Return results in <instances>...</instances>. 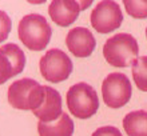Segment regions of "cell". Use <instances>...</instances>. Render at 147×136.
Returning <instances> with one entry per match:
<instances>
[{
	"instance_id": "obj_1",
	"label": "cell",
	"mask_w": 147,
	"mask_h": 136,
	"mask_svg": "<svg viewBox=\"0 0 147 136\" xmlns=\"http://www.w3.org/2000/svg\"><path fill=\"white\" fill-rule=\"evenodd\" d=\"M20 42L31 51H43L50 43L52 29L46 17L39 13L23 16L18 27Z\"/></svg>"
},
{
	"instance_id": "obj_2",
	"label": "cell",
	"mask_w": 147,
	"mask_h": 136,
	"mask_svg": "<svg viewBox=\"0 0 147 136\" xmlns=\"http://www.w3.org/2000/svg\"><path fill=\"white\" fill-rule=\"evenodd\" d=\"M103 55L106 62L112 67L124 68L132 66V63L139 58V46L130 33H116L105 43Z\"/></svg>"
},
{
	"instance_id": "obj_3",
	"label": "cell",
	"mask_w": 147,
	"mask_h": 136,
	"mask_svg": "<svg viewBox=\"0 0 147 136\" xmlns=\"http://www.w3.org/2000/svg\"><path fill=\"white\" fill-rule=\"evenodd\" d=\"M43 99L44 86H40L34 79L16 80L8 88V103L16 109L34 111L40 107Z\"/></svg>"
},
{
	"instance_id": "obj_4",
	"label": "cell",
	"mask_w": 147,
	"mask_h": 136,
	"mask_svg": "<svg viewBox=\"0 0 147 136\" xmlns=\"http://www.w3.org/2000/svg\"><path fill=\"white\" fill-rule=\"evenodd\" d=\"M67 107L78 119H90L99 109L98 93L87 83H76L67 91Z\"/></svg>"
},
{
	"instance_id": "obj_5",
	"label": "cell",
	"mask_w": 147,
	"mask_h": 136,
	"mask_svg": "<svg viewBox=\"0 0 147 136\" xmlns=\"http://www.w3.org/2000/svg\"><path fill=\"white\" fill-rule=\"evenodd\" d=\"M40 74L47 82L60 83L68 79L72 72V62L62 50L52 48L43 55L39 63Z\"/></svg>"
},
{
	"instance_id": "obj_6",
	"label": "cell",
	"mask_w": 147,
	"mask_h": 136,
	"mask_svg": "<svg viewBox=\"0 0 147 136\" xmlns=\"http://www.w3.org/2000/svg\"><path fill=\"white\" fill-rule=\"evenodd\" d=\"M132 87L124 74L112 72L102 83V96L110 108H122L131 99Z\"/></svg>"
},
{
	"instance_id": "obj_7",
	"label": "cell",
	"mask_w": 147,
	"mask_h": 136,
	"mask_svg": "<svg viewBox=\"0 0 147 136\" xmlns=\"http://www.w3.org/2000/svg\"><path fill=\"white\" fill-rule=\"evenodd\" d=\"M91 25L99 33L114 32L123 21V13L119 4L114 0H102L96 4L90 16Z\"/></svg>"
},
{
	"instance_id": "obj_8",
	"label": "cell",
	"mask_w": 147,
	"mask_h": 136,
	"mask_svg": "<svg viewBox=\"0 0 147 136\" xmlns=\"http://www.w3.org/2000/svg\"><path fill=\"white\" fill-rule=\"evenodd\" d=\"M67 48L76 58H88L96 47L92 32L84 27L72 28L66 38Z\"/></svg>"
},
{
	"instance_id": "obj_9",
	"label": "cell",
	"mask_w": 147,
	"mask_h": 136,
	"mask_svg": "<svg viewBox=\"0 0 147 136\" xmlns=\"http://www.w3.org/2000/svg\"><path fill=\"white\" fill-rule=\"evenodd\" d=\"M40 121L50 123L62 115V96L52 87L44 86V99L40 107L32 111Z\"/></svg>"
},
{
	"instance_id": "obj_10",
	"label": "cell",
	"mask_w": 147,
	"mask_h": 136,
	"mask_svg": "<svg viewBox=\"0 0 147 136\" xmlns=\"http://www.w3.org/2000/svg\"><path fill=\"white\" fill-rule=\"evenodd\" d=\"M80 8L76 0H52L48 7V13L55 24L68 27L76 21Z\"/></svg>"
},
{
	"instance_id": "obj_11",
	"label": "cell",
	"mask_w": 147,
	"mask_h": 136,
	"mask_svg": "<svg viewBox=\"0 0 147 136\" xmlns=\"http://www.w3.org/2000/svg\"><path fill=\"white\" fill-rule=\"evenodd\" d=\"M38 133L39 136H72L74 121L67 113L62 112L56 120L50 123L39 120Z\"/></svg>"
},
{
	"instance_id": "obj_12",
	"label": "cell",
	"mask_w": 147,
	"mask_h": 136,
	"mask_svg": "<svg viewBox=\"0 0 147 136\" xmlns=\"http://www.w3.org/2000/svg\"><path fill=\"white\" fill-rule=\"evenodd\" d=\"M123 128L128 136H147V112L132 111L123 119Z\"/></svg>"
},
{
	"instance_id": "obj_13",
	"label": "cell",
	"mask_w": 147,
	"mask_h": 136,
	"mask_svg": "<svg viewBox=\"0 0 147 136\" xmlns=\"http://www.w3.org/2000/svg\"><path fill=\"white\" fill-rule=\"evenodd\" d=\"M0 51H3L4 54L8 56L12 67H13L15 76L22 74L24 70V66H26V55L22 51V48L15 43H8L0 47Z\"/></svg>"
},
{
	"instance_id": "obj_14",
	"label": "cell",
	"mask_w": 147,
	"mask_h": 136,
	"mask_svg": "<svg viewBox=\"0 0 147 136\" xmlns=\"http://www.w3.org/2000/svg\"><path fill=\"white\" fill-rule=\"evenodd\" d=\"M132 79L140 91L147 92V56H140L132 63Z\"/></svg>"
},
{
	"instance_id": "obj_15",
	"label": "cell",
	"mask_w": 147,
	"mask_h": 136,
	"mask_svg": "<svg viewBox=\"0 0 147 136\" xmlns=\"http://www.w3.org/2000/svg\"><path fill=\"white\" fill-rule=\"evenodd\" d=\"M127 13L134 19L147 17V0H123Z\"/></svg>"
},
{
	"instance_id": "obj_16",
	"label": "cell",
	"mask_w": 147,
	"mask_h": 136,
	"mask_svg": "<svg viewBox=\"0 0 147 136\" xmlns=\"http://www.w3.org/2000/svg\"><path fill=\"white\" fill-rule=\"evenodd\" d=\"M12 76H15L13 67H12L7 55L3 51H0V84H4Z\"/></svg>"
},
{
	"instance_id": "obj_17",
	"label": "cell",
	"mask_w": 147,
	"mask_h": 136,
	"mask_svg": "<svg viewBox=\"0 0 147 136\" xmlns=\"http://www.w3.org/2000/svg\"><path fill=\"white\" fill-rule=\"evenodd\" d=\"M12 28V21L9 16L4 11H0V43H3L4 40L8 38L9 32Z\"/></svg>"
},
{
	"instance_id": "obj_18",
	"label": "cell",
	"mask_w": 147,
	"mask_h": 136,
	"mask_svg": "<svg viewBox=\"0 0 147 136\" xmlns=\"http://www.w3.org/2000/svg\"><path fill=\"white\" fill-rule=\"evenodd\" d=\"M91 136H123V135L120 133V131L116 127L105 125V127H100L96 131H94V133Z\"/></svg>"
},
{
	"instance_id": "obj_19",
	"label": "cell",
	"mask_w": 147,
	"mask_h": 136,
	"mask_svg": "<svg viewBox=\"0 0 147 136\" xmlns=\"http://www.w3.org/2000/svg\"><path fill=\"white\" fill-rule=\"evenodd\" d=\"M94 0H76V3L79 4V8H80V11H84L87 8L92 4Z\"/></svg>"
},
{
	"instance_id": "obj_20",
	"label": "cell",
	"mask_w": 147,
	"mask_h": 136,
	"mask_svg": "<svg viewBox=\"0 0 147 136\" xmlns=\"http://www.w3.org/2000/svg\"><path fill=\"white\" fill-rule=\"evenodd\" d=\"M27 1L31 4H43L46 0H27Z\"/></svg>"
},
{
	"instance_id": "obj_21",
	"label": "cell",
	"mask_w": 147,
	"mask_h": 136,
	"mask_svg": "<svg viewBox=\"0 0 147 136\" xmlns=\"http://www.w3.org/2000/svg\"><path fill=\"white\" fill-rule=\"evenodd\" d=\"M146 38H147V28H146Z\"/></svg>"
}]
</instances>
